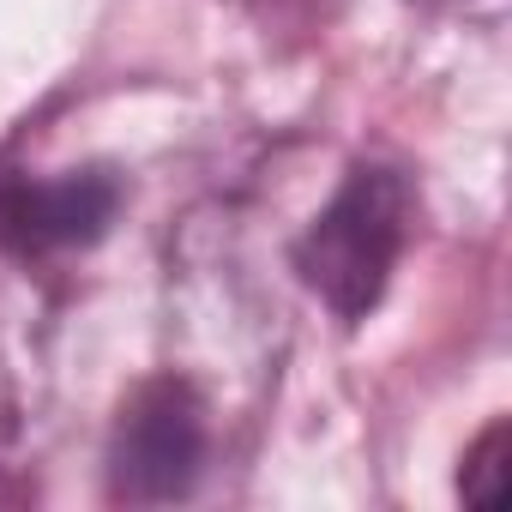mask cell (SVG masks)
<instances>
[{
  "instance_id": "cell-1",
  "label": "cell",
  "mask_w": 512,
  "mask_h": 512,
  "mask_svg": "<svg viewBox=\"0 0 512 512\" xmlns=\"http://www.w3.org/2000/svg\"><path fill=\"white\" fill-rule=\"evenodd\" d=\"M416 223V187L392 163H356L338 193L314 211V223L296 235L290 266L296 278L344 320H368L410 247Z\"/></svg>"
},
{
  "instance_id": "cell-2",
  "label": "cell",
  "mask_w": 512,
  "mask_h": 512,
  "mask_svg": "<svg viewBox=\"0 0 512 512\" xmlns=\"http://www.w3.org/2000/svg\"><path fill=\"white\" fill-rule=\"evenodd\" d=\"M217 404L181 368L139 380L109 428V494L133 506H169L199 494L217 458Z\"/></svg>"
},
{
  "instance_id": "cell-3",
  "label": "cell",
  "mask_w": 512,
  "mask_h": 512,
  "mask_svg": "<svg viewBox=\"0 0 512 512\" xmlns=\"http://www.w3.org/2000/svg\"><path fill=\"white\" fill-rule=\"evenodd\" d=\"M127 205L115 169H55V175H7L0 181V247L31 266H61L91 253Z\"/></svg>"
},
{
  "instance_id": "cell-4",
  "label": "cell",
  "mask_w": 512,
  "mask_h": 512,
  "mask_svg": "<svg viewBox=\"0 0 512 512\" xmlns=\"http://www.w3.org/2000/svg\"><path fill=\"white\" fill-rule=\"evenodd\" d=\"M49 314L43 266L0 247V458H13L37 428L49 386Z\"/></svg>"
},
{
  "instance_id": "cell-5",
  "label": "cell",
  "mask_w": 512,
  "mask_h": 512,
  "mask_svg": "<svg viewBox=\"0 0 512 512\" xmlns=\"http://www.w3.org/2000/svg\"><path fill=\"white\" fill-rule=\"evenodd\" d=\"M506 428L494 422L476 446H470V458H464V470H458V494L464 500H476V506H494L500 500V482H506Z\"/></svg>"
}]
</instances>
